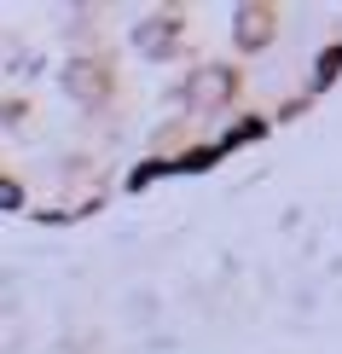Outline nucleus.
Segmentation results:
<instances>
[{
  "mask_svg": "<svg viewBox=\"0 0 342 354\" xmlns=\"http://www.w3.org/2000/svg\"><path fill=\"white\" fill-rule=\"evenodd\" d=\"M227 93H232V76H227V70H198V76L186 82V105H191V111L227 105Z\"/></svg>",
  "mask_w": 342,
  "mask_h": 354,
  "instance_id": "nucleus-1",
  "label": "nucleus"
},
{
  "mask_svg": "<svg viewBox=\"0 0 342 354\" xmlns=\"http://www.w3.org/2000/svg\"><path fill=\"white\" fill-rule=\"evenodd\" d=\"M232 35H238V47H267V41H273V12L267 6H244L238 24H232Z\"/></svg>",
  "mask_w": 342,
  "mask_h": 354,
  "instance_id": "nucleus-2",
  "label": "nucleus"
},
{
  "mask_svg": "<svg viewBox=\"0 0 342 354\" xmlns=\"http://www.w3.org/2000/svg\"><path fill=\"white\" fill-rule=\"evenodd\" d=\"M64 82H70V93H82V99H99V93H105V76H99L93 64H76Z\"/></svg>",
  "mask_w": 342,
  "mask_h": 354,
  "instance_id": "nucleus-3",
  "label": "nucleus"
},
{
  "mask_svg": "<svg viewBox=\"0 0 342 354\" xmlns=\"http://www.w3.org/2000/svg\"><path fill=\"white\" fill-rule=\"evenodd\" d=\"M169 35H174L169 24H145V29H140V47H145V53H162V47H169Z\"/></svg>",
  "mask_w": 342,
  "mask_h": 354,
  "instance_id": "nucleus-4",
  "label": "nucleus"
},
{
  "mask_svg": "<svg viewBox=\"0 0 342 354\" xmlns=\"http://www.w3.org/2000/svg\"><path fill=\"white\" fill-rule=\"evenodd\" d=\"M336 64H342V53H325V58H319V82H331V76H336Z\"/></svg>",
  "mask_w": 342,
  "mask_h": 354,
  "instance_id": "nucleus-5",
  "label": "nucleus"
}]
</instances>
